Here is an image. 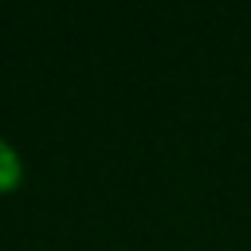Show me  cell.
Returning <instances> with one entry per match:
<instances>
[{
	"label": "cell",
	"instance_id": "obj_1",
	"mask_svg": "<svg viewBox=\"0 0 251 251\" xmlns=\"http://www.w3.org/2000/svg\"><path fill=\"white\" fill-rule=\"evenodd\" d=\"M20 173H24V165H20V153L0 137V192H8L16 180H20Z\"/></svg>",
	"mask_w": 251,
	"mask_h": 251
}]
</instances>
